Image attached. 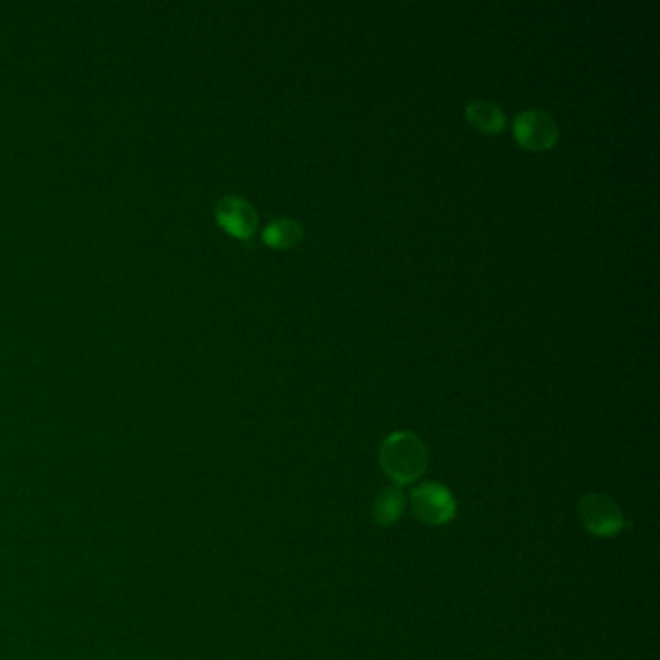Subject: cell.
I'll list each match as a JSON object with an SVG mask.
<instances>
[{"label": "cell", "mask_w": 660, "mask_h": 660, "mask_svg": "<svg viewBox=\"0 0 660 660\" xmlns=\"http://www.w3.org/2000/svg\"><path fill=\"white\" fill-rule=\"evenodd\" d=\"M304 238V229L299 221L283 217L275 220L265 227L262 233V240L267 247L277 248V250H289L300 245V240Z\"/></svg>", "instance_id": "obj_7"}, {"label": "cell", "mask_w": 660, "mask_h": 660, "mask_svg": "<svg viewBox=\"0 0 660 660\" xmlns=\"http://www.w3.org/2000/svg\"><path fill=\"white\" fill-rule=\"evenodd\" d=\"M215 221L220 223L223 231H227L231 237L247 240L258 229V212L254 206L240 198V196H225L215 206Z\"/></svg>", "instance_id": "obj_5"}, {"label": "cell", "mask_w": 660, "mask_h": 660, "mask_svg": "<svg viewBox=\"0 0 660 660\" xmlns=\"http://www.w3.org/2000/svg\"><path fill=\"white\" fill-rule=\"evenodd\" d=\"M577 511H580V520L585 528L597 537H617L618 533L624 528L622 511L617 503L602 494L583 496Z\"/></svg>", "instance_id": "obj_3"}, {"label": "cell", "mask_w": 660, "mask_h": 660, "mask_svg": "<svg viewBox=\"0 0 660 660\" xmlns=\"http://www.w3.org/2000/svg\"><path fill=\"white\" fill-rule=\"evenodd\" d=\"M413 513L428 525H444L456 515V500L448 488L438 483H426L411 494Z\"/></svg>", "instance_id": "obj_4"}, {"label": "cell", "mask_w": 660, "mask_h": 660, "mask_svg": "<svg viewBox=\"0 0 660 660\" xmlns=\"http://www.w3.org/2000/svg\"><path fill=\"white\" fill-rule=\"evenodd\" d=\"M466 123L483 134H498L506 128V115L502 109L490 101H475L466 107Z\"/></svg>", "instance_id": "obj_6"}, {"label": "cell", "mask_w": 660, "mask_h": 660, "mask_svg": "<svg viewBox=\"0 0 660 660\" xmlns=\"http://www.w3.org/2000/svg\"><path fill=\"white\" fill-rule=\"evenodd\" d=\"M513 136L525 150L548 151L558 144V126L545 111L527 109L515 116Z\"/></svg>", "instance_id": "obj_2"}, {"label": "cell", "mask_w": 660, "mask_h": 660, "mask_svg": "<svg viewBox=\"0 0 660 660\" xmlns=\"http://www.w3.org/2000/svg\"><path fill=\"white\" fill-rule=\"evenodd\" d=\"M379 465L396 485H411L428 465V451L413 432H394L382 441Z\"/></svg>", "instance_id": "obj_1"}, {"label": "cell", "mask_w": 660, "mask_h": 660, "mask_svg": "<svg viewBox=\"0 0 660 660\" xmlns=\"http://www.w3.org/2000/svg\"><path fill=\"white\" fill-rule=\"evenodd\" d=\"M406 508V498L399 488H388L379 494L378 500L374 503V520L378 525H394Z\"/></svg>", "instance_id": "obj_8"}]
</instances>
